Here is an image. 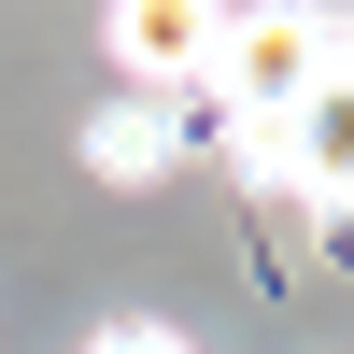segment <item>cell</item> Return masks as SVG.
Wrapping results in <instances>:
<instances>
[{"instance_id": "obj_4", "label": "cell", "mask_w": 354, "mask_h": 354, "mask_svg": "<svg viewBox=\"0 0 354 354\" xmlns=\"http://www.w3.org/2000/svg\"><path fill=\"white\" fill-rule=\"evenodd\" d=\"M170 142H185L170 113H100V142H85V156H100L113 185H128V170H170Z\"/></svg>"}, {"instance_id": "obj_3", "label": "cell", "mask_w": 354, "mask_h": 354, "mask_svg": "<svg viewBox=\"0 0 354 354\" xmlns=\"http://www.w3.org/2000/svg\"><path fill=\"white\" fill-rule=\"evenodd\" d=\"M100 43H113L128 85H198V71H213V15H198V0H128Z\"/></svg>"}, {"instance_id": "obj_1", "label": "cell", "mask_w": 354, "mask_h": 354, "mask_svg": "<svg viewBox=\"0 0 354 354\" xmlns=\"http://www.w3.org/2000/svg\"><path fill=\"white\" fill-rule=\"evenodd\" d=\"M213 113L227 128H283V113L326 85V15H283V0H255V15H213Z\"/></svg>"}, {"instance_id": "obj_2", "label": "cell", "mask_w": 354, "mask_h": 354, "mask_svg": "<svg viewBox=\"0 0 354 354\" xmlns=\"http://www.w3.org/2000/svg\"><path fill=\"white\" fill-rule=\"evenodd\" d=\"M270 170L298 198H326V213H354V85H312L298 113L270 128Z\"/></svg>"}, {"instance_id": "obj_6", "label": "cell", "mask_w": 354, "mask_h": 354, "mask_svg": "<svg viewBox=\"0 0 354 354\" xmlns=\"http://www.w3.org/2000/svg\"><path fill=\"white\" fill-rule=\"evenodd\" d=\"M326 85H354V28H326Z\"/></svg>"}, {"instance_id": "obj_5", "label": "cell", "mask_w": 354, "mask_h": 354, "mask_svg": "<svg viewBox=\"0 0 354 354\" xmlns=\"http://www.w3.org/2000/svg\"><path fill=\"white\" fill-rule=\"evenodd\" d=\"M85 354H185V340H170V326H100Z\"/></svg>"}]
</instances>
